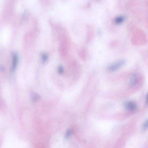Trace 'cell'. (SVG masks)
Returning a JSON list of instances; mask_svg holds the SVG:
<instances>
[{
    "label": "cell",
    "mask_w": 148,
    "mask_h": 148,
    "mask_svg": "<svg viewBox=\"0 0 148 148\" xmlns=\"http://www.w3.org/2000/svg\"><path fill=\"white\" fill-rule=\"evenodd\" d=\"M40 98L39 95L37 94L34 93L32 95V100L35 102L38 100Z\"/></svg>",
    "instance_id": "cell-6"
},
{
    "label": "cell",
    "mask_w": 148,
    "mask_h": 148,
    "mask_svg": "<svg viewBox=\"0 0 148 148\" xmlns=\"http://www.w3.org/2000/svg\"><path fill=\"white\" fill-rule=\"evenodd\" d=\"M124 106L128 110L134 111L136 110L138 108L137 105L135 102L132 101H127L125 102Z\"/></svg>",
    "instance_id": "cell-2"
},
{
    "label": "cell",
    "mask_w": 148,
    "mask_h": 148,
    "mask_svg": "<svg viewBox=\"0 0 148 148\" xmlns=\"http://www.w3.org/2000/svg\"><path fill=\"white\" fill-rule=\"evenodd\" d=\"M126 63V61L125 60H119L108 66L107 70L111 72L115 71L124 66Z\"/></svg>",
    "instance_id": "cell-1"
},
{
    "label": "cell",
    "mask_w": 148,
    "mask_h": 148,
    "mask_svg": "<svg viewBox=\"0 0 148 148\" xmlns=\"http://www.w3.org/2000/svg\"><path fill=\"white\" fill-rule=\"evenodd\" d=\"M146 103L147 105H148V93L147 94L146 97Z\"/></svg>",
    "instance_id": "cell-11"
},
{
    "label": "cell",
    "mask_w": 148,
    "mask_h": 148,
    "mask_svg": "<svg viewBox=\"0 0 148 148\" xmlns=\"http://www.w3.org/2000/svg\"><path fill=\"white\" fill-rule=\"evenodd\" d=\"M58 72L60 74H62L64 71V69L63 67L61 66H60L58 68Z\"/></svg>",
    "instance_id": "cell-9"
},
{
    "label": "cell",
    "mask_w": 148,
    "mask_h": 148,
    "mask_svg": "<svg viewBox=\"0 0 148 148\" xmlns=\"http://www.w3.org/2000/svg\"><path fill=\"white\" fill-rule=\"evenodd\" d=\"M125 19V17L123 16H120L117 17L115 19V22L118 24L123 23Z\"/></svg>",
    "instance_id": "cell-5"
},
{
    "label": "cell",
    "mask_w": 148,
    "mask_h": 148,
    "mask_svg": "<svg viewBox=\"0 0 148 148\" xmlns=\"http://www.w3.org/2000/svg\"><path fill=\"white\" fill-rule=\"evenodd\" d=\"M71 134V132L69 130H68L66 134V138L69 137L70 136Z\"/></svg>",
    "instance_id": "cell-10"
},
{
    "label": "cell",
    "mask_w": 148,
    "mask_h": 148,
    "mask_svg": "<svg viewBox=\"0 0 148 148\" xmlns=\"http://www.w3.org/2000/svg\"><path fill=\"white\" fill-rule=\"evenodd\" d=\"M138 82V77L135 75H133L131 77L130 81V84L131 86H134Z\"/></svg>",
    "instance_id": "cell-4"
},
{
    "label": "cell",
    "mask_w": 148,
    "mask_h": 148,
    "mask_svg": "<svg viewBox=\"0 0 148 148\" xmlns=\"http://www.w3.org/2000/svg\"><path fill=\"white\" fill-rule=\"evenodd\" d=\"M148 128V119L145 122L143 125V129L146 130Z\"/></svg>",
    "instance_id": "cell-8"
},
{
    "label": "cell",
    "mask_w": 148,
    "mask_h": 148,
    "mask_svg": "<svg viewBox=\"0 0 148 148\" xmlns=\"http://www.w3.org/2000/svg\"><path fill=\"white\" fill-rule=\"evenodd\" d=\"M12 70L14 71L15 69L18 62V56L17 53H14L12 55Z\"/></svg>",
    "instance_id": "cell-3"
},
{
    "label": "cell",
    "mask_w": 148,
    "mask_h": 148,
    "mask_svg": "<svg viewBox=\"0 0 148 148\" xmlns=\"http://www.w3.org/2000/svg\"><path fill=\"white\" fill-rule=\"evenodd\" d=\"M41 54L42 61L43 62H45L47 59V55L46 53L44 52L42 53Z\"/></svg>",
    "instance_id": "cell-7"
}]
</instances>
